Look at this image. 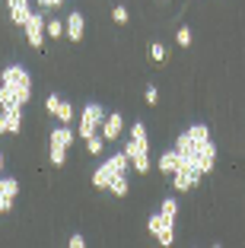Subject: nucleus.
I'll return each mask as SVG.
<instances>
[{"label": "nucleus", "instance_id": "nucleus-13", "mask_svg": "<svg viewBox=\"0 0 245 248\" xmlns=\"http://www.w3.org/2000/svg\"><path fill=\"white\" fill-rule=\"evenodd\" d=\"M0 108H3V111H16V108H22L19 95H16L13 89L7 86V83H0Z\"/></svg>", "mask_w": 245, "mask_h": 248}, {"label": "nucleus", "instance_id": "nucleus-32", "mask_svg": "<svg viewBox=\"0 0 245 248\" xmlns=\"http://www.w3.org/2000/svg\"><path fill=\"white\" fill-rule=\"evenodd\" d=\"M0 172H3V153H0Z\"/></svg>", "mask_w": 245, "mask_h": 248}, {"label": "nucleus", "instance_id": "nucleus-18", "mask_svg": "<svg viewBox=\"0 0 245 248\" xmlns=\"http://www.w3.org/2000/svg\"><path fill=\"white\" fill-rule=\"evenodd\" d=\"M0 194H7L16 201V194H19V182L16 178H0Z\"/></svg>", "mask_w": 245, "mask_h": 248}, {"label": "nucleus", "instance_id": "nucleus-9", "mask_svg": "<svg viewBox=\"0 0 245 248\" xmlns=\"http://www.w3.org/2000/svg\"><path fill=\"white\" fill-rule=\"evenodd\" d=\"M213 162H216V146H213V140H204L197 146V169H201V175H207L213 169Z\"/></svg>", "mask_w": 245, "mask_h": 248}, {"label": "nucleus", "instance_id": "nucleus-17", "mask_svg": "<svg viewBox=\"0 0 245 248\" xmlns=\"http://www.w3.org/2000/svg\"><path fill=\"white\" fill-rule=\"evenodd\" d=\"M54 118H58L61 124H70V121H73V105L61 99V105H58V111H54Z\"/></svg>", "mask_w": 245, "mask_h": 248}, {"label": "nucleus", "instance_id": "nucleus-19", "mask_svg": "<svg viewBox=\"0 0 245 248\" xmlns=\"http://www.w3.org/2000/svg\"><path fill=\"white\" fill-rule=\"evenodd\" d=\"M108 191H112V194H118V197H124V194L131 191V185H128V178H124V175H118L115 182L108 185Z\"/></svg>", "mask_w": 245, "mask_h": 248}, {"label": "nucleus", "instance_id": "nucleus-20", "mask_svg": "<svg viewBox=\"0 0 245 248\" xmlns=\"http://www.w3.org/2000/svg\"><path fill=\"white\" fill-rule=\"evenodd\" d=\"M102 146H105V137H96L93 134V137L86 140V153L89 156H102Z\"/></svg>", "mask_w": 245, "mask_h": 248}, {"label": "nucleus", "instance_id": "nucleus-3", "mask_svg": "<svg viewBox=\"0 0 245 248\" xmlns=\"http://www.w3.org/2000/svg\"><path fill=\"white\" fill-rule=\"evenodd\" d=\"M73 143V131H70V124H61V127H54L48 137V156H51V166H64L67 162V150H70Z\"/></svg>", "mask_w": 245, "mask_h": 248}, {"label": "nucleus", "instance_id": "nucleus-24", "mask_svg": "<svg viewBox=\"0 0 245 248\" xmlns=\"http://www.w3.org/2000/svg\"><path fill=\"white\" fill-rule=\"evenodd\" d=\"M175 42H179L181 48H188V45H191V29H188V26H181V29L175 32Z\"/></svg>", "mask_w": 245, "mask_h": 248}, {"label": "nucleus", "instance_id": "nucleus-23", "mask_svg": "<svg viewBox=\"0 0 245 248\" xmlns=\"http://www.w3.org/2000/svg\"><path fill=\"white\" fill-rule=\"evenodd\" d=\"M150 58H153V64H166V48H163V42L150 45Z\"/></svg>", "mask_w": 245, "mask_h": 248}, {"label": "nucleus", "instance_id": "nucleus-10", "mask_svg": "<svg viewBox=\"0 0 245 248\" xmlns=\"http://www.w3.org/2000/svg\"><path fill=\"white\" fill-rule=\"evenodd\" d=\"M124 131V118L121 111H112V115H105V121H102V137L105 140H118Z\"/></svg>", "mask_w": 245, "mask_h": 248}, {"label": "nucleus", "instance_id": "nucleus-7", "mask_svg": "<svg viewBox=\"0 0 245 248\" xmlns=\"http://www.w3.org/2000/svg\"><path fill=\"white\" fill-rule=\"evenodd\" d=\"M197 178H201V169L191 166V162H181V166L175 169V175H172V185L179 191H191L197 185Z\"/></svg>", "mask_w": 245, "mask_h": 248}, {"label": "nucleus", "instance_id": "nucleus-27", "mask_svg": "<svg viewBox=\"0 0 245 248\" xmlns=\"http://www.w3.org/2000/svg\"><path fill=\"white\" fill-rule=\"evenodd\" d=\"M112 19L115 22H128V10L124 7H112Z\"/></svg>", "mask_w": 245, "mask_h": 248}, {"label": "nucleus", "instance_id": "nucleus-16", "mask_svg": "<svg viewBox=\"0 0 245 248\" xmlns=\"http://www.w3.org/2000/svg\"><path fill=\"white\" fill-rule=\"evenodd\" d=\"M159 213H163L169 223H175V217H179V201H175V197H166V201L159 204Z\"/></svg>", "mask_w": 245, "mask_h": 248}, {"label": "nucleus", "instance_id": "nucleus-14", "mask_svg": "<svg viewBox=\"0 0 245 248\" xmlns=\"http://www.w3.org/2000/svg\"><path fill=\"white\" fill-rule=\"evenodd\" d=\"M131 140H134L140 150H150V140H147V127H144V121H134V124H131Z\"/></svg>", "mask_w": 245, "mask_h": 248}, {"label": "nucleus", "instance_id": "nucleus-1", "mask_svg": "<svg viewBox=\"0 0 245 248\" xmlns=\"http://www.w3.org/2000/svg\"><path fill=\"white\" fill-rule=\"evenodd\" d=\"M0 83H7V86L13 89L16 95H19V102H22V105L32 99V77H29V70H26L22 64L3 67V73H0Z\"/></svg>", "mask_w": 245, "mask_h": 248}, {"label": "nucleus", "instance_id": "nucleus-25", "mask_svg": "<svg viewBox=\"0 0 245 248\" xmlns=\"http://www.w3.org/2000/svg\"><path fill=\"white\" fill-rule=\"evenodd\" d=\"M58 105H61V95H58V93H51L48 99H45V111H51V115L58 111Z\"/></svg>", "mask_w": 245, "mask_h": 248}, {"label": "nucleus", "instance_id": "nucleus-22", "mask_svg": "<svg viewBox=\"0 0 245 248\" xmlns=\"http://www.w3.org/2000/svg\"><path fill=\"white\" fill-rule=\"evenodd\" d=\"M131 166H134V172H140V175H147L150 172V153H144V156H137V159H131Z\"/></svg>", "mask_w": 245, "mask_h": 248}, {"label": "nucleus", "instance_id": "nucleus-29", "mask_svg": "<svg viewBox=\"0 0 245 248\" xmlns=\"http://www.w3.org/2000/svg\"><path fill=\"white\" fill-rule=\"evenodd\" d=\"M10 204H13V197L0 194V213H7V210H10Z\"/></svg>", "mask_w": 245, "mask_h": 248}, {"label": "nucleus", "instance_id": "nucleus-5", "mask_svg": "<svg viewBox=\"0 0 245 248\" xmlns=\"http://www.w3.org/2000/svg\"><path fill=\"white\" fill-rule=\"evenodd\" d=\"M147 229L156 235L159 245H172V242H175V223H169L163 213H153V217L147 219Z\"/></svg>", "mask_w": 245, "mask_h": 248}, {"label": "nucleus", "instance_id": "nucleus-15", "mask_svg": "<svg viewBox=\"0 0 245 248\" xmlns=\"http://www.w3.org/2000/svg\"><path fill=\"white\" fill-rule=\"evenodd\" d=\"M3 115H7V134H19L22 131V108L3 111Z\"/></svg>", "mask_w": 245, "mask_h": 248}, {"label": "nucleus", "instance_id": "nucleus-28", "mask_svg": "<svg viewBox=\"0 0 245 248\" xmlns=\"http://www.w3.org/2000/svg\"><path fill=\"white\" fill-rule=\"evenodd\" d=\"M61 3H64V0H38V7H42V10H58Z\"/></svg>", "mask_w": 245, "mask_h": 248}, {"label": "nucleus", "instance_id": "nucleus-4", "mask_svg": "<svg viewBox=\"0 0 245 248\" xmlns=\"http://www.w3.org/2000/svg\"><path fill=\"white\" fill-rule=\"evenodd\" d=\"M102 121H105V111H102V105L89 102L86 108L80 111V137L89 140V137H93V134L102 127Z\"/></svg>", "mask_w": 245, "mask_h": 248}, {"label": "nucleus", "instance_id": "nucleus-8", "mask_svg": "<svg viewBox=\"0 0 245 248\" xmlns=\"http://www.w3.org/2000/svg\"><path fill=\"white\" fill-rule=\"evenodd\" d=\"M64 32H67V38H70V42H80V38H83V32H86V19H83V13H80V10L67 13Z\"/></svg>", "mask_w": 245, "mask_h": 248}, {"label": "nucleus", "instance_id": "nucleus-12", "mask_svg": "<svg viewBox=\"0 0 245 248\" xmlns=\"http://www.w3.org/2000/svg\"><path fill=\"white\" fill-rule=\"evenodd\" d=\"M7 7H10V19L16 22V26H26V19H29V0H7Z\"/></svg>", "mask_w": 245, "mask_h": 248}, {"label": "nucleus", "instance_id": "nucleus-6", "mask_svg": "<svg viewBox=\"0 0 245 248\" xmlns=\"http://www.w3.org/2000/svg\"><path fill=\"white\" fill-rule=\"evenodd\" d=\"M26 42L32 45V48H45V38H48V29H45V22H42V13H35L32 10L29 19H26Z\"/></svg>", "mask_w": 245, "mask_h": 248}, {"label": "nucleus", "instance_id": "nucleus-30", "mask_svg": "<svg viewBox=\"0 0 245 248\" xmlns=\"http://www.w3.org/2000/svg\"><path fill=\"white\" fill-rule=\"evenodd\" d=\"M83 245H86V239H83V235H70V248H83Z\"/></svg>", "mask_w": 245, "mask_h": 248}, {"label": "nucleus", "instance_id": "nucleus-31", "mask_svg": "<svg viewBox=\"0 0 245 248\" xmlns=\"http://www.w3.org/2000/svg\"><path fill=\"white\" fill-rule=\"evenodd\" d=\"M0 134H7V115L0 111Z\"/></svg>", "mask_w": 245, "mask_h": 248}, {"label": "nucleus", "instance_id": "nucleus-26", "mask_svg": "<svg viewBox=\"0 0 245 248\" xmlns=\"http://www.w3.org/2000/svg\"><path fill=\"white\" fill-rule=\"evenodd\" d=\"M144 99H147V105H156V102H159V89H156V86H147Z\"/></svg>", "mask_w": 245, "mask_h": 248}, {"label": "nucleus", "instance_id": "nucleus-21", "mask_svg": "<svg viewBox=\"0 0 245 248\" xmlns=\"http://www.w3.org/2000/svg\"><path fill=\"white\" fill-rule=\"evenodd\" d=\"M45 29H48V38H64V22L61 19H48Z\"/></svg>", "mask_w": 245, "mask_h": 248}, {"label": "nucleus", "instance_id": "nucleus-11", "mask_svg": "<svg viewBox=\"0 0 245 248\" xmlns=\"http://www.w3.org/2000/svg\"><path fill=\"white\" fill-rule=\"evenodd\" d=\"M181 166V156H179V150H166V153L156 159V169L163 172V175H175V169Z\"/></svg>", "mask_w": 245, "mask_h": 248}, {"label": "nucleus", "instance_id": "nucleus-2", "mask_svg": "<svg viewBox=\"0 0 245 248\" xmlns=\"http://www.w3.org/2000/svg\"><path fill=\"white\" fill-rule=\"evenodd\" d=\"M128 166H131V159H128V153H124V150H121V153H115V156H108V159L93 172V185H96V188H108V185L115 182L118 175H124V172H128Z\"/></svg>", "mask_w": 245, "mask_h": 248}]
</instances>
